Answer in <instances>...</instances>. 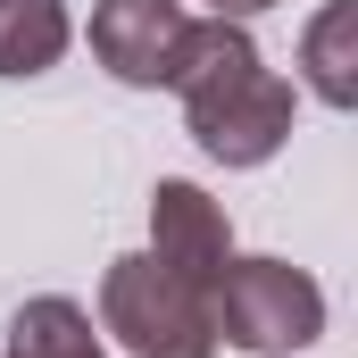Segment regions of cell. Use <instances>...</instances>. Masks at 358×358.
Returning <instances> with one entry per match:
<instances>
[{
	"mask_svg": "<svg viewBox=\"0 0 358 358\" xmlns=\"http://www.w3.org/2000/svg\"><path fill=\"white\" fill-rule=\"evenodd\" d=\"M183 34H192V17L176 0H100L92 8V50L117 84H167Z\"/></svg>",
	"mask_w": 358,
	"mask_h": 358,
	"instance_id": "4",
	"label": "cell"
},
{
	"mask_svg": "<svg viewBox=\"0 0 358 358\" xmlns=\"http://www.w3.org/2000/svg\"><path fill=\"white\" fill-rule=\"evenodd\" d=\"M300 67H308V92H317L325 108H350L358 100V0H334V8L308 25Z\"/></svg>",
	"mask_w": 358,
	"mask_h": 358,
	"instance_id": "6",
	"label": "cell"
},
{
	"mask_svg": "<svg viewBox=\"0 0 358 358\" xmlns=\"http://www.w3.org/2000/svg\"><path fill=\"white\" fill-rule=\"evenodd\" d=\"M208 325L242 350H300L325 334V292L283 259H225L208 283Z\"/></svg>",
	"mask_w": 358,
	"mask_h": 358,
	"instance_id": "3",
	"label": "cell"
},
{
	"mask_svg": "<svg viewBox=\"0 0 358 358\" xmlns=\"http://www.w3.org/2000/svg\"><path fill=\"white\" fill-rule=\"evenodd\" d=\"M8 358H100V342H92V317L76 300H34L8 325Z\"/></svg>",
	"mask_w": 358,
	"mask_h": 358,
	"instance_id": "8",
	"label": "cell"
},
{
	"mask_svg": "<svg viewBox=\"0 0 358 358\" xmlns=\"http://www.w3.org/2000/svg\"><path fill=\"white\" fill-rule=\"evenodd\" d=\"M59 50H67L59 0H0V76H42Z\"/></svg>",
	"mask_w": 358,
	"mask_h": 358,
	"instance_id": "7",
	"label": "cell"
},
{
	"mask_svg": "<svg viewBox=\"0 0 358 358\" xmlns=\"http://www.w3.org/2000/svg\"><path fill=\"white\" fill-rule=\"evenodd\" d=\"M167 84L183 92V117H192L200 150L225 159V167H259V159L283 150V134H292V84H275L267 67H259L250 34L234 17H208V25L192 17Z\"/></svg>",
	"mask_w": 358,
	"mask_h": 358,
	"instance_id": "1",
	"label": "cell"
},
{
	"mask_svg": "<svg viewBox=\"0 0 358 358\" xmlns=\"http://www.w3.org/2000/svg\"><path fill=\"white\" fill-rule=\"evenodd\" d=\"M217 17H259V8H275V0H208Z\"/></svg>",
	"mask_w": 358,
	"mask_h": 358,
	"instance_id": "9",
	"label": "cell"
},
{
	"mask_svg": "<svg viewBox=\"0 0 358 358\" xmlns=\"http://www.w3.org/2000/svg\"><path fill=\"white\" fill-rule=\"evenodd\" d=\"M100 317H108V334H117L134 358H217L208 292L183 283L176 267H159L150 250L108 267V283H100Z\"/></svg>",
	"mask_w": 358,
	"mask_h": 358,
	"instance_id": "2",
	"label": "cell"
},
{
	"mask_svg": "<svg viewBox=\"0 0 358 358\" xmlns=\"http://www.w3.org/2000/svg\"><path fill=\"white\" fill-rule=\"evenodd\" d=\"M150 259L159 267H176L183 283H217V267L234 259V225H225V208L200 192V183H159L150 192Z\"/></svg>",
	"mask_w": 358,
	"mask_h": 358,
	"instance_id": "5",
	"label": "cell"
}]
</instances>
